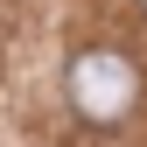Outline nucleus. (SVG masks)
<instances>
[{
    "instance_id": "obj_1",
    "label": "nucleus",
    "mask_w": 147,
    "mask_h": 147,
    "mask_svg": "<svg viewBox=\"0 0 147 147\" xmlns=\"http://www.w3.org/2000/svg\"><path fill=\"white\" fill-rule=\"evenodd\" d=\"M63 91H70V105H77V119L119 126V119L140 105V70L126 63L119 49H77L70 70H63Z\"/></svg>"
}]
</instances>
